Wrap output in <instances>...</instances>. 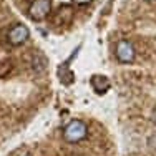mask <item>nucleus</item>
<instances>
[{
  "mask_svg": "<svg viewBox=\"0 0 156 156\" xmlns=\"http://www.w3.org/2000/svg\"><path fill=\"white\" fill-rule=\"evenodd\" d=\"M144 2H156V0H144Z\"/></svg>",
  "mask_w": 156,
  "mask_h": 156,
  "instance_id": "obj_10",
  "label": "nucleus"
},
{
  "mask_svg": "<svg viewBox=\"0 0 156 156\" xmlns=\"http://www.w3.org/2000/svg\"><path fill=\"white\" fill-rule=\"evenodd\" d=\"M90 83H91V87H93L95 93H98V95H105L111 87L108 78L105 75H100V73H96V75H93L90 78Z\"/></svg>",
  "mask_w": 156,
  "mask_h": 156,
  "instance_id": "obj_5",
  "label": "nucleus"
},
{
  "mask_svg": "<svg viewBox=\"0 0 156 156\" xmlns=\"http://www.w3.org/2000/svg\"><path fill=\"white\" fill-rule=\"evenodd\" d=\"M12 70H13L12 60H9V58L0 60V78H7L10 73H12Z\"/></svg>",
  "mask_w": 156,
  "mask_h": 156,
  "instance_id": "obj_8",
  "label": "nucleus"
},
{
  "mask_svg": "<svg viewBox=\"0 0 156 156\" xmlns=\"http://www.w3.org/2000/svg\"><path fill=\"white\" fill-rule=\"evenodd\" d=\"M73 3H76V5H88V3H91L93 0H72Z\"/></svg>",
  "mask_w": 156,
  "mask_h": 156,
  "instance_id": "obj_9",
  "label": "nucleus"
},
{
  "mask_svg": "<svg viewBox=\"0 0 156 156\" xmlns=\"http://www.w3.org/2000/svg\"><path fill=\"white\" fill-rule=\"evenodd\" d=\"M73 17V9L70 5H62L60 9L57 10V13H55L53 20L55 23H65V22H70Z\"/></svg>",
  "mask_w": 156,
  "mask_h": 156,
  "instance_id": "obj_6",
  "label": "nucleus"
},
{
  "mask_svg": "<svg viewBox=\"0 0 156 156\" xmlns=\"http://www.w3.org/2000/svg\"><path fill=\"white\" fill-rule=\"evenodd\" d=\"M115 55H116L118 62H121V63H133V60L136 57V51L131 42L120 40L116 43V48H115Z\"/></svg>",
  "mask_w": 156,
  "mask_h": 156,
  "instance_id": "obj_4",
  "label": "nucleus"
},
{
  "mask_svg": "<svg viewBox=\"0 0 156 156\" xmlns=\"http://www.w3.org/2000/svg\"><path fill=\"white\" fill-rule=\"evenodd\" d=\"M28 37H30V30H28V27L23 25V23L13 25V27L9 30V33H7V40H9V43L12 47L23 45V43L28 40Z\"/></svg>",
  "mask_w": 156,
  "mask_h": 156,
  "instance_id": "obj_3",
  "label": "nucleus"
},
{
  "mask_svg": "<svg viewBox=\"0 0 156 156\" xmlns=\"http://www.w3.org/2000/svg\"><path fill=\"white\" fill-rule=\"evenodd\" d=\"M50 12H51V0H33L28 7V17L35 22L47 18Z\"/></svg>",
  "mask_w": 156,
  "mask_h": 156,
  "instance_id": "obj_2",
  "label": "nucleus"
},
{
  "mask_svg": "<svg viewBox=\"0 0 156 156\" xmlns=\"http://www.w3.org/2000/svg\"><path fill=\"white\" fill-rule=\"evenodd\" d=\"M88 136V126L81 120H72L63 128V140L70 144H76L85 141Z\"/></svg>",
  "mask_w": 156,
  "mask_h": 156,
  "instance_id": "obj_1",
  "label": "nucleus"
},
{
  "mask_svg": "<svg viewBox=\"0 0 156 156\" xmlns=\"http://www.w3.org/2000/svg\"><path fill=\"white\" fill-rule=\"evenodd\" d=\"M32 66H33V72L35 73H43L47 68V60L42 53H35L32 58Z\"/></svg>",
  "mask_w": 156,
  "mask_h": 156,
  "instance_id": "obj_7",
  "label": "nucleus"
}]
</instances>
